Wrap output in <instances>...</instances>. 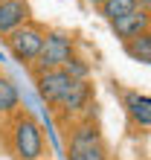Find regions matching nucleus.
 <instances>
[{"instance_id":"1","label":"nucleus","mask_w":151,"mask_h":160,"mask_svg":"<svg viewBox=\"0 0 151 160\" xmlns=\"http://www.w3.org/2000/svg\"><path fill=\"white\" fill-rule=\"evenodd\" d=\"M9 148L17 160H44L46 157V137L44 128L32 114L17 111L15 117H9Z\"/></svg>"},{"instance_id":"2","label":"nucleus","mask_w":151,"mask_h":160,"mask_svg":"<svg viewBox=\"0 0 151 160\" xmlns=\"http://www.w3.org/2000/svg\"><path fill=\"white\" fill-rule=\"evenodd\" d=\"M67 157L70 160H108V146L102 140V131L93 122V117L76 119L70 125Z\"/></svg>"},{"instance_id":"3","label":"nucleus","mask_w":151,"mask_h":160,"mask_svg":"<svg viewBox=\"0 0 151 160\" xmlns=\"http://www.w3.org/2000/svg\"><path fill=\"white\" fill-rule=\"evenodd\" d=\"M70 58H76V41H73V35L64 32V29H46L44 50H41V55H38L29 67H32V73H44V70L64 67Z\"/></svg>"},{"instance_id":"4","label":"nucleus","mask_w":151,"mask_h":160,"mask_svg":"<svg viewBox=\"0 0 151 160\" xmlns=\"http://www.w3.org/2000/svg\"><path fill=\"white\" fill-rule=\"evenodd\" d=\"M44 38H46V29L41 23H23L21 29H15L12 35H6V47H9V52H12V58L15 61H21V64H32L38 55H41L44 50Z\"/></svg>"},{"instance_id":"5","label":"nucleus","mask_w":151,"mask_h":160,"mask_svg":"<svg viewBox=\"0 0 151 160\" xmlns=\"http://www.w3.org/2000/svg\"><path fill=\"white\" fill-rule=\"evenodd\" d=\"M58 114L64 117V119H70V117H79V114H84V117H90V108H93V84H90V79H84V82H73L70 88H67V93L52 105Z\"/></svg>"},{"instance_id":"6","label":"nucleus","mask_w":151,"mask_h":160,"mask_svg":"<svg viewBox=\"0 0 151 160\" xmlns=\"http://www.w3.org/2000/svg\"><path fill=\"white\" fill-rule=\"evenodd\" d=\"M70 84H73V79L67 76V70H64V67L35 73V90H38V96H41L46 105H55V102L67 93Z\"/></svg>"},{"instance_id":"7","label":"nucleus","mask_w":151,"mask_h":160,"mask_svg":"<svg viewBox=\"0 0 151 160\" xmlns=\"http://www.w3.org/2000/svg\"><path fill=\"white\" fill-rule=\"evenodd\" d=\"M32 21V6L29 0H9L0 6V38L12 35L15 29H21L23 23Z\"/></svg>"},{"instance_id":"8","label":"nucleus","mask_w":151,"mask_h":160,"mask_svg":"<svg viewBox=\"0 0 151 160\" xmlns=\"http://www.w3.org/2000/svg\"><path fill=\"white\" fill-rule=\"evenodd\" d=\"M110 29L116 32V38H122V44H125V41H131V38H137V35H143V32L151 29V15H145V12L137 9V12H131L125 18L110 21Z\"/></svg>"},{"instance_id":"9","label":"nucleus","mask_w":151,"mask_h":160,"mask_svg":"<svg viewBox=\"0 0 151 160\" xmlns=\"http://www.w3.org/2000/svg\"><path fill=\"white\" fill-rule=\"evenodd\" d=\"M125 111H128V117L134 119L139 128H151V96L137 93V90H128L125 93Z\"/></svg>"},{"instance_id":"10","label":"nucleus","mask_w":151,"mask_h":160,"mask_svg":"<svg viewBox=\"0 0 151 160\" xmlns=\"http://www.w3.org/2000/svg\"><path fill=\"white\" fill-rule=\"evenodd\" d=\"M21 108V90L12 79L0 76V117H15Z\"/></svg>"},{"instance_id":"11","label":"nucleus","mask_w":151,"mask_h":160,"mask_svg":"<svg viewBox=\"0 0 151 160\" xmlns=\"http://www.w3.org/2000/svg\"><path fill=\"white\" fill-rule=\"evenodd\" d=\"M125 52H128V58H134L139 64H151V29L125 41Z\"/></svg>"},{"instance_id":"12","label":"nucleus","mask_w":151,"mask_h":160,"mask_svg":"<svg viewBox=\"0 0 151 160\" xmlns=\"http://www.w3.org/2000/svg\"><path fill=\"white\" fill-rule=\"evenodd\" d=\"M108 21H116V18H125L131 12H137V0H105L99 9Z\"/></svg>"},{"instance_id":"13","label":"nucleus","mask_w":151,"mask_h":160,"mask_svg":"<svg viewBox=\"0 0 151 160\" xmlns=\"http://www.w3.org/2000/svg\"><path fill=\"white\" fill-rule=\"evenodd\" d=\"M64 70H67V76L73 82H84V79H90V64L84 61V58H70L67 64H64Z\"/></svg>"},{"instance_id":"14","label":"nucleus","mask_w":151,"mask_h":160,"mask_svg":"<svg viewBox=\"0 0 151 160\" xmlns=\"http://www.w3.org/2000/svg\"><path fill=\"white\" fill-rule=\"evenodd\" d=\"M137 9L145 12V15H151V0H137Z\"/></svg>"},{"instance_id":"15","label":"nucleus","mask_w":151,"mask_h":160,"mask_svg":"<svg viewBox=\"0 0 151 160\" xmlns=\"http://www.w3.org/2000/svg\"><path fill=\"white\" fill-rule=\"evenodd\" d=\"M87 3H93L96 9H102V3H105V0H87Z\"/></svg>"},{"instance_id":"16","label":"nucleus","mask_w":151,"mask_h":160,"mask_svg":"<svg viewBox=\"0 0 151 160\" xmlns=\"http://www.w3.org/2000/svg\"><path fill=\"white\" fill-rule=\"evenodd\" d=\"M3 3H9V0H0V6H3Z\"/></svg>"}]
</instances>
